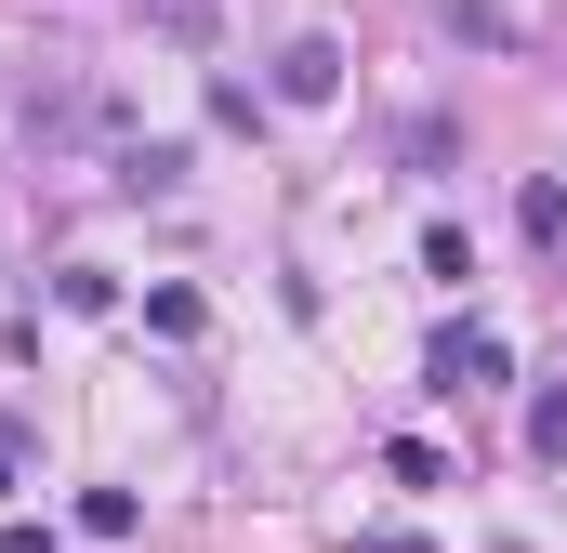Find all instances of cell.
Here are the masks:
<instances>
[{"instance_id":"cell-10","label":"cell","mask_w":567,"mask_h":553,"mask_svg":"<svg viewBox=\"0 0 567 553\" xmlns=\"http://www.w3.org/2000/svg\"><path fill=\"white\" fill-rule=\"evenodd\" d=\"M357 553H423V541H410V528H370V541H357Z\"/></svg>"},{"instance_id":"cell-3","label":"cell","mask_w":567,"mask_h":553,"mask_svg":"<svg viewBox=\"0 0 567 553\" xmlns=\"http://www.w3.org/2000/svg\"><path fill=\"white\" fill-rule=\"evenodd\" d=\"M435 383H449V396L502 383V343H488V330H449V343H435Z\"/></svg>"},{"instance_id":"cell-7","label":"cell","mask_w":567,"mask_h":553,"mask_svg":"<svg viewBox=\"0 0 567 553\" xmlns=\"http://www.w3.org/2000/svg\"><path fill=\"white\" fill-rule=\"evenodd\" d=\"M145 27L158 40H212V0H145Z\"/></svg>"},{"instance_id":"cell-2","label":"cell","mask_w":567,"mask_h":553,"mask_svg":"<svg viewBox=\"0 0 567 553\" xmlns=\"http://www.w3.org/2000/svg\"><path fill=\"white\" fill-rule=\"evenodd\" d=\"M343 93V40H290L278 53V106H330Z\"/></svg>"},{"instance_id":"cell-4","label":"cell","mask_w":567,"mask_h":553,"mask_svg":"<svg viewBox=\"0 0 567 553\" xmlns=\"http://www.w3.org/2000/svg\"><path fill=\"white\" fill-rule=\"evenodd\" d=\"M120 185H133V198H172V185H185V145H120Z\"/></svg>"},{"instance_id":"cell-6","label":"cell","mask_w":567,"mask_h":553,"mask_svg":"<svg viewBox=\"0 0 567 553\" xmlns=\"http://www.w3.org/2000/svg\"><path fill=\"white\" fill-rule=\"evenodd\" d=\"M528 448H542V461H567V383H542V409H528Z\"/></svg>"},{"instance_id":"cell-5","label":"cell","mask_w":567,"mask_h":553,"mask_svg":"<svg viewBox=\"0 0 567 553\" xmlns=\"http://www.w3.org/2000/svg\"><path fill=\"white\" fill-rule=\"evenodd\" d=\"M53 303H66V316H106V303H120V276H106V264H66V276H53Z\"/></svg>"},{"instance_id":"cell-1","label":"cell","mask_w":567,"mask_h":553,"mask_svg":"<svg viewBox=\"0 0 567 553\" xmlns=\"http://www.w3.org/2000/svg\"><path fill=\"white\" fill-rule=\"evenodd\" d=\"M80 133H93V80L66 53H40L27 66V145H80Z\"/></svg>"},{"instance_id":"cell-8","label":"cell","mask_w":567,"mask_h":553,"mask_svg":"<svg viewBox=\"0 0 567 553\" xmlns=\"http://www.w3.org/2000/svg\"><path fill=\"white\" fill-rule=\"evenodd\" d=\"M435 13H449L462 40H515V27H502V0H435Z\"/></svg>"},{"instance_id":"cell-9","label":"cell","mask_w":567,"mask_h":553,"mask_svg":"<svg viewBox=\"0 0 567 553\" xmlns=\"http://www.w3.org/2000/svg\"><path fill=\"white\" fill-rule=\"evenodd\" d=\"M0 553H53V528H0Z\"/></svg>"}]
</instances>
